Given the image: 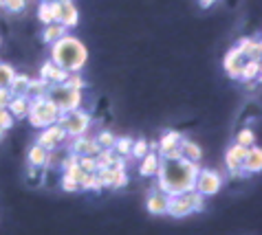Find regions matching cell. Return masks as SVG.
Masks as SVG:
<instances>
[{
  "label": "cell",
  "mask_w": 262,
  "mask_h": 235,
  "mask_svg": "<svg viewBox=\"0 0 262 235\" xmlns=\"http://www.w3.org/2000/svg\"><path fill=\"white\" fill-rule=\"evenodd\" d=\"M199 163L187 160L183 156L179 158H161L157 178H159V189L165 194H183L187 189H194L196 176H199Z\"/></svg>",
  "instance_id": "obj_1"
},
{
  "label": "cell",
  "mask_w": 262,
  "mask_h": 235,
  "mask_svg": "<svg viewBox=\"0 0 262 235\" xmlns=\"http://www.w3.org/2000/svg\"><path fill=\"white\" fill-rule=\"evenodd\" d=\"M51 60H53L57 66L71 70H82L86 62H89V51L82 42L73 35H62L60 40H55L51 44Z\"/></svg>",
  "instance_id": "obj_2"
},
{
  "label": "cell",
  "mask_w": 262,
  "mask_h": 235,
  "mask_svg": "<svg viewBox=\"0 0 262 235\" xmlns=\"http://www.w3.org/2000/svg\"><path fill=\"white\" fill-rule=\"evenodd\" d=\"M57 116H60V110H57V106L47 97V95L45 97H31L27 119L33 128H47L51 123L57 121Z\"/></svg>",
  "instance_id": "obj_3"
},
{
  "label": "cell",
  "mask_w": 262,
  "mask_h": 235,
  "mask_svg": "<svg viewBox=\"0 0 262 235\" xmlns=\"http://www.w3.org/2000/svg\"><path fill=\"white\" fill-rule=\"evenodd\" d=\"M47 97L57 106L60 112H69V110L79 108V104H82V99H84L82 97V90H77V88H71L69 84H64V82L62 84H51Z\"/></svg>",
  "instance_id": "obj_4"
},
{
  "label": "cell",
  "mask_w": 262,
  "mask_h": 235,
  "mask_svg": "<svg viewBox=\"0 0 262 235\" xmlns=\"http://www.w3.org/2000/svg\"><path fill=\"white\" fill-rule=\"evenodd\" d=\"M55 123H60V126L64 128V132H67V136H82L89 132L91 128V116L82 112L79 108L75 110H69V112H60V116H57V121Z\"/></svg>",
  "instance_id": "obj_5"
},
{
  "label": "cell",
  "mask_w": 262,
  "mask_h": 235,
  "mask_svg": "<svg viewBox=\"0 0 262 235\" xmlns=\"http://www.w3.org/2000/svg\"><path fill=\"white\" fill-rule=\"evenodd\" d=\"M67 132H64V128L60 126V123H51V126L47 128H40V136H38V145H42L45 150H57L62 148L64 143H67Z\"/></svg>",
  "instance_id": "obj_6"
},
{
  "label": "cell",
  "mask_w": 262,
  "mask_h": 235,
  "mask_svg": "<svg viewBox=\"0 0 262 235\" xmlns=\"http://www.w3.org/2000/svg\"><path fill=\"white\" fill-rule=\"evenodd\" d=\"M221 187H223V176L216 170H199L194 185L196 192H201L203 196H214L221 192Z\"/></svg>",
  "instance_id": "obj_7"
},
{
  "label": "cell",
  "mask_w": 262,
  "mask_h": 235,
  "mask_svg": "<svg viewBox=\"0 0 262 235\" xmlns=\"http://www.w3.org/2000/svg\"><path fill=\"white\" fill-rule=\"evenodd\" d=\"M53 7V16H55V22H60L67 29H73L77 27L79 22V13L75 9V5H73V0H53L51 3Z\"/></svg>",
  "instance_id": "obj_8"
},
{
  "label": "cell",
  "mask_w": 262,
  "mask_h": 235,
  "mask_svg": "<svg viewBox=\"0 0 262 235\" xmlns=\"http://www.w3.org/2000/svg\"><path fill=\"white\" fill-rule=\"evenodd\" d=\"M97 176L101 180V187L121 189L128 182V174L121 167H97Z\"/></svg>",
  "instance_id": "obj_9"
},
{
  "label": "cell",
  "mask_w": 262,
  "mask_h": 235,
  "mask_svg": "<svg viewBox=\"0 0 262 235\" xmlns=\"http://www.w3.org/2000/svg\"><path fill=\"white\" fill-rule=\"evenodd\" d=\"M247 150H249V148L234 143V145H231V148L227 150V154H225V165H227V170H229L231 176H247V174L243 172V163H245Z\"/></svg>",
  "instance_id": "obj_10"
},
{
  "label": "cell",
  "mask_w": 262,
  "mask_h": 235,
  "mask_svg": "<svg viewBox=\"0 0 262 235\" xmlns=\"http://www.w3.org/2000/svg\"><path fill=\"white\" fill-rule=\"evenodd\" d=\"M179 143H181V134L179 132H165L161 136V141L157 143V150H159V156L161 158H179L181 156V150H179Z\"/></svg>",
  "instance_id": "obj_11"
},
{
  "label": "cell",
  "mask_w": 262,
  "mask_h": 235,
  "mask_svg": "<svg viewBox=\"0 0 262 235\" xmlns=\"http://www.w3.org/2000/svg\"><path fill=\"white\" fill-rule=\"evenodd\" d=\"M194 211L190 207V202L185 200V196L183 194H172L170 198H167V207H165V216H170V218H187V216H192Z\"/></svg>",
  "instance_id": "obj_12"
},
{
  "label": "cell",
  "mask_w": 262,
  "mask_h": 235,
  "mask_svg": "<svg viewBox=\"0 0 262 235\" xmlns=\"http://www.w3.org/2000/svg\"><path fill=\"white\" fill-rule=\"evenodd\" d=\"M99 143L95 141V138H91V136H73V141L69 143V152L73 154H77V156H95V154L99 152Z\"/></svg>",
  "instance_id": "obj_13"
},
{
  "label": "cell",
  "mask_w": 262,
  "mask_h": 235,
  "mask_svg": "<svg viewBox=\"0 0 262 235\" xmlns=\"http://www.w3.org/2000/svg\"><path fill=\"white\" fill-rule=\"evenodd\" d=\"M245 55L238 51V46H234L225 55L223 60V66H225V73L231 77V79H240V73H243V66H245Z\"/></svg>",
  "instance_id": "obj_14"
},
{
  "label": "cell",
  "mask_w": 262,
  "mask_h": 235,
  "mask_svg": "<svg viewBox=\"0 0 262 235\" xmlns=\"http://www.w3.org/2000/svg\"><path fill=\"white\" fill-rule=\"evenodd\" d=\"M40 77H45L47 82H51V84H62V82H67L69 70H67V68H62V66H57L53 60H49V62L42 64Z\"/></svg>",
  "instance_id": "obj_15"
},
{
  "label": "cell",
  "mask_w": 262,
  "mask_h": 235,
  "mask_svg": "<svg viewBox=\"0 0 262 235\" xmlns=\"http://www.w3.org/2000/svg\"><path fill=\"white\" fill-rule=\"evenodd\" d=\"M95 158H97V167H121V170H126V158L119 156L113 148H101L95 154Z\"/></svg>",
  "instance_id": "obj_16"
},
{
  "label": "cell",
  "mask_w": 262,
  "mask_h": 235,
  "mask_svg": "<svg viewBox=\"0 0 262 235\" xmlns=\"http://www.w3.org/2000/svg\"><path fill=\"white\" fill-rule=\"evenodd\" d=\"M167 198H170V194H165L163 189H155V192L148 196V211L152 216H165Z\"/></svg>",
  "instance_id": "obj_17"
},
{
  "label": "cell",
  "mask_w": 262,
  "mask_h": 235,
  "mask_svg": "<svg viewBox=\"0 0 262 235\" xmlns=\"http://www.w3.org/2000/svg\"><path fill=\"white\" fill-rule=\"evenodd\" d=\"M260 170H262V150L258 148V145H251V148L247 150L243 172L245 174H258Z\"/></svg>",
  "instance_id": "obj_18"
},
{
  "label": "cell",
  "mask_w": 262,
  "mask_h": 235,
  "mask_svg": "<svg viewBox=\"0 0 262 235\" xmlns=\"http://www.w3.org/2000/svg\"><path fill=\"white\" fill-rule=\"evenodd\" d=\"M238 51L245 55V60H260L262 44L258 38H243L238 42Z\"/></svg>",
  "instance_id": "obj_19"
},
{
  "label": "cell",
  "mask_w": 262,
  "mask_h": 235,
  "mask_svg": "<svg viewBox=\"0 0 262 235\" xmlns=\"http://www.w3.org/2000/svg\"><path fill=\"white\" fill-rule=\"evenodd\" d=\"M29 99L27 95H13L9 99V104H7V110L13 114V119H25L29 114Z\"/></svg>",
  "instance_id": "obj_20"
},
{
  "label": "cell",
  "mask_w": 262,
  "mask_h": 235,
  "mask_svg": "<svg viewBox=\"0 0 262 235\" xmlns=\"http://www.w3.org/2000/svg\"><path fill=\"white\" fill-rule=\"evenodd\" d=\"M139 160H141V163H139V174L141 176H157L159 165H161V156H159V154H155V152L150 150Z\"/></svg>",
  "instance_id": "obj_21"
},
{
  "label": "cell",
  "mask_w": 262,
  "mask_h": 235,
  "mask_svg": "<svg viewBox=\"0 0 262 235\" xmlns=\"http://www.w3.org/2000/svg\"><path fill=\"white\" fill-rule=\"evenodd\" d=\"M179 150H181V156L187 158V160H194V163H201L203 158V150L196 145L192 138H185L181 136V143H179Z\"/></svg>",
  "instance_id": "obj_22"
},
{
  "label": "cell",
  "mask_w": 262,
  "mask_h": 235,
  "mask_svg": "<svg viewBox=\"0 0 262 235\" xmlns=\"http://www.w3.org/2000/svg\"><path fill=\"white\" fill-rule=\"evenodd\" d=\"M49 86L51 82H47L45 77H38V79H29V86H27V97H45L49 92Z\"/></svg>",
  "instance_id": "obj_23"
},
{
  "label": "cell",
  "mask_w": 262,
  "mask_h": 235,
  "mask_svg": "<svg viewBox=\"0 0 262 235\" xmlns=\"http://www.w3.org/2000/svg\"><path fill=\"white\" fill-rule=\"evenodd\" d=\"M47 158H49V150H45L42 145L35 143L31 150H29V165L31 167H47Z\"/></svg>",
  "instance_id": "obj_24"
},
{
  "label": "cell",
  "mask_w": 262,
  "mask_h": 235,
  "mask_svg": "<svg viewBox=\"0 0 262 235\" xmlns=\"http://www.w3.org/2000/svg\"><path fill=\"white\" fill-rule=\"evenodd\" d=\"M258 77H260V60H247L243 66V73H240V79L251 84V82H256Z\"/></svg>",
  "instance_id": "obj_25"
},
{
  "label": "cell",
  "mask_w": 262,
  "mask_h": 235,
  "mask_svg": "<svg viewBox=\"0 0 262 235\" xmlns=\"http://www.w3.org/2000/svg\"><path fill=\"white\" fill-rule=\"evenodd\" d=\"M79 189H84V192H101L104 187H101L97 172H86L84 178L79 180Z\"/></svg>",
  "instance_id": "obj_26"
},
{
  "label": "cell",
  "mask_w": 262,
  "mask_h": 235,
  "mask_svg": "<svg viewBox=\"0 0 262 235\" xmlns=\"http://www.w3.org/2000/svg\"><path fill=\"white\" fill-rule=\"evenodd\" d=\"M67 31H69V29L64 25H60V22H49L47 29H45V42L53 44L55 40H60L62 35H67Z\"/></svg>",
  "instance_id": "obj_27"
},
{
  "label": "cell",
  "mask_w": 262,
  "mask_h": 235,
  "mask_svg": "<svg viewBox=\"0 0 262 235\" xmlns=\"http://www.w3.org/2000/svg\"><path fill=\"white\" fill-rule=\"evenodd\" d=\"M185 200L190 202V207L194 214H199V211L205 209V196H203L201 192H196V189H187V192H183Z\"/></svg>",
  "instance_id": "obj_28"
},
{
  "label": "cell",
  "mask_w": 262,
  "mask_h": 235,
  "mask_svg": "<svg viewBox=\"0 0 262 235\" xmlns=\"http://www.w3.org/2000/svg\"><path fill=\"white\" fill-rule=\"evenodd\" d=\"M29 79H31V77H27V75H18V73L13 75L11 84H9V92H11V97H13V95H27Z\"/></svg>",
  "instance_id": "obj_29"
},
{
  "label": "cell",
  "mask_w": 262,
  "mask_h": 235,
  "mask_svg": "<svg viewBox=\"0 0 262 235\" xmlns=\"http://www.w3.org/2000/svg\"><path fill=\"white\" fill-rule=\"evenodd\" d=\"M133 141L135 138H130V136H121V138H115V145H113V150L119 154V156H130V150H133Z\"/></svg>",
  "instance_id": "obj_30"
},
{
  "label": "cell",
  "mask_w": 262,
  "mask_h": 235,
  "mask_svg": "<svg viewBox=\"0 0 262 235\" xmlns=\"http://www.w3.org/2000/svg\"><path fill=\"white\" fill-rule=\"evenodd\" d=\"M236 143L238 145H245V148H251V145H256V134H253L251 128H245L240 130L236 134Z\"/></svg>",
  "instance_id": "obj_31"
},
{
  "label": "cell",
  "mask_w": 262,
  "mask_h": 235,
  "mask_svg": "<svg viewBox=\"0 0 262 235\" xmlns=\"http://www.w3.org/2000/svg\"><path fill=\"white\" fill-rule=\"evenodd\" d=\"M148 152H150V143L145 141V138H137V141H133V150H130V156L133 158H141Z\"/></svg>",
  "instance_id": "obj_32"
},
{
  "label": "cell",
  "mask_w": 262,
  "mask_h": 235,
  "mask_svg": "<svg viewBox=\"0 0 262 235\" xmlns=\"http://www.w3.org/2000/svg\"><path fill=\"white\" fill-rule=\"evenodd\" d=\"M13 75H16V70H13V66L0 62V86H3V88H9V84H11Z\"/></svg>",
  "instance_id": "obj_33"
},
{
  "label": "cell",
  "mask_w": 262,
  "mask_h": 235,
  "mask_svg": "<svg viewBox=\"0 0 262 235\" xmlns=\"http://www.w3.org/2000/svg\"><path fill=\"white\" fill-rule=\"evenodd\" d=\"M38 18H40V22H45V25H49V22H55V16H53V7H51V3H40Z\"/></svg>",
  "instance_id": "obj_34"
},
{
  "label": "cell",
  "mask_w": 262,
  "mask_h": 235,
  "mask_svg": "<svg viewBox=\"0 0 262 235\" xmlns=\"http://www.w3.org/2000/svg\"><path fill=\"white\" fill-rule=\"evenodd\" d=\"M64 84H69L71 88H77V90H82V88L86 86L84 77L79 75V70H71V73H69V77H67V82H64Z\"/></svg>",
  "instance_id": "obj_35"
},
{
  "label": "cell",
  "mask_w": 262,
  "mask_h": 235,
  "mask_svg": "<svg viewBox=\"0 0 262 235\" xmlns=\"http://www.w3.org/2000/svg\"><path fill=\"white\" fill-rule=\"evenodd\" d=\"M3 7L9 13H20V11H25L27 0H3Z\"/></svg>",
  "instance_id": "obj_36"
},
{
  "label": "cell",
  "mask_w": 262,
  "mask_h": 235,
  "mask_svg": "<svg viewBox=\"0 0 262 235\" xmlns=\"http://www.w3.org/2000/svg\"><path fill=\"white\" fill-rule=\"evenodd\" d=\"M115 138H117V136L111 134L108 130H104V132H99V134L95 136V141L99 143V148H113V145H115Z\"/></svg>",
  "instance_id": "obj_37"
},
{
  "label": "cell",
  "mask_w": 262,
  "mask_h": 235,
  "mask_svg": "<svg viewBox=\"0 0 262 235\" xmlns=\"http://www.w3.org/2000/svg\"><path fill=\"white\" fill-rule=\"evenodd\" d=\"M77 165L82 167L84 172H97V158L95 156H79Z\"/></svg>",
  "instance_id": "obj_38"
},
{
  "label": "cell",
  "mask_w": 262,
  "mask_h": 235,
  "mask_svg": "<svg viewBox=\"0 0 262 235\" xmlns=\"http://www.w3.org/2000/svg\"><path fill=\"white\" fill-rule=\"evenodd\" d=\"M13 123H16L13 114H11L7 108H0V126H3L5 130H11V128H13Z\"/></svg>",
  "instance_id": "obj_39"
},
{
  "label": "cell",
  "mask_w": 262,
  "mask_h": 235,
  "mask_svg": "<svg viewBox=\"0 0 262 235\" xmlns=\"http://www.w3.org/2000/svg\"><path fill=\"white\" fill-rule=\"evenodd\" d=\"M64 174L71 176V178H73V180H75L77 185H79V180L84 178V174H86V172H84L79 165H71V167H67V170H64Z\"/></svg>",
  "instance_id": "obj_40"
},
{
  "label": "cell",
  "mask_w": 262,
  "mask_h": 235,
  "mask_svg": "<svg viewBox=\"0 0 262 235\" xmlns=\"http://www.w3.org/2000/svg\"><path fill=\"white\" fill-rule=\"evenodd\" d=\"M62 189H64V192H69V194H75V192H79V185L71 178V176L62 174Z\"/></svg>",
  "instance_id": "obj_41"
},
{
  "label": "cell",
  "mask_w": 262,
  "mask_h": 235,
  "mask_svg": "<svg viewBox=\"0 0 262 235\" xmlns=\"http://www.w3.org/2000/svg\"><path fill=\"white\" fill-rule=\"evenodd\" d=\"M9 99H11L9 88H3V86H0V108H7V104H9Z\"/></svg>",
  "instance_id": "obj_42"
},
{
  "label": "cell",
  "mask_w": 262,
  "mask_h": 235,
  "mask_svg": "<svg viewBox=\"0 0 262 235\" xmlns=\"http://www.w3.org/2000/svg\"><path fill=\"white\" fill-rule=\"evenodd\" d=\"M216 3V0H199V5L203 7V9H207V7H212Z\"/></svg>",
  "instance_id": "obj_43"
},
{
  "label": "cell",
  "mask_w": 262,
  "mask_h": 235,
  "mask_svg": "<svg viewBox=\"0 0 262 235\" xmlns=\"http://www.w3.org/2000/svg\"><path fill=\"white\" fill-rule=\"evenodd\" d=\"M5 132H7V130H5L3 126H0V138H3V136H5Z\"/></svg>",
  "instance_id": "obj_44"
},
{
  "label": "cell",
  "mask_w": 262,
  "mask_h": 235,
  "mask_svg": "<svg viewBox=\"0 0 262 235\" xmlns=\"http://www.w3.org/2000/svg\"><path fill=\"white\" fill-rule=\"evenodd\" d=\"M40 3H53V0H40Z\"/></svg>",
  "instance_id": "obj_45"
},
{
  "label": "cell",
  "mask_w": 262,
  "mask_h": 235,
  "mask_svg": "<svg viewBox=\"0 0 262 235\" xmlns=\"http://www.w3.org/2000/svg\"><path fill=\"white\" fill-rule=\"evenodd\" d=\"M0 7H3V0H0Z\"/></svg>",
  "instance_id": "obj_46"
}]
</instances>
